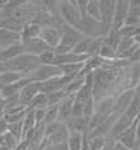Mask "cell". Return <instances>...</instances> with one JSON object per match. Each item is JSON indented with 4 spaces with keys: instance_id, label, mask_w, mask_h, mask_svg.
Masks as SVG:
<instances>
[{
    "instance_id": "1",
    "label": "cell",
    "mask_w": 140,
    "mask_h": 150,
    "mask_svg": "<svg viewBox=\"0 0 140 150\" xmlns=\"http://www.w3.org/2000/svg\"><path fill=\"white\" fill-rule=\"evenodd\" d=\"M58 14L59 18L65 25H69L72 28H76L83 20V16L79 11V8L76 6L74 0H60L58 1Z\"/></svg>"
},
{
    "instance_id": "2",
    "label": "cell",
    "mask_w": 140,
    "mask_h": 150,
    "mask_svg": "<svg viewBox=\"0 0 140 150\" xmlns=\"http://www.w3.org/2000/svg\"><path fill=\"white\" fill-rule=\"evenodd\" d=\"M60 31H62V37H60V42L58 48L55 49V53L73 52V49L77 46V44L84 38V35L79 33L76 28H72V27L65 25V24L60 27Z\"/></svg>"
},
{
    "instance_id": "3",
    "label": "cell",
    "mask_w": 140,
    "mask_h": 150,
    "mask_svg": "<svg viewBox=\"0 0 140 150\" xmlns=\"http://www.w3.org/2000/svg\"><path fill=\"white\" fill-rule=\"evenodd\" d=\"M63 76L62 73V69L59 66H55V65H41L35 72L28 76L31 79L32 81L35 83H42V81H48L51 79H56V77H60Z\"/></svg>"
},
{
    "instance_id": "4",
    "label": "cell",
    "mask_w": 140,
    "mask_h": 150,
    "mask_svg": "<svg viewBox=\"0 0 140 150\" xmlns=\"http://www.w3.org/2000/svg\"><path fill=\"white\" fill-rule=\"evenodd\" d=\"M21 49H23V53H24V55L37 56V58H39L42 53H45L46 51H49V48L46 46V44L41 38L23 41V42H21Z\"/></svg>"
},
{
    "instance_id": "5",
    "label": "cell",
    "mask_w": 140,
    "mask_h": 150,
    "mask_svg": "<svg viewBox=\"0 0 140 150\" xmlns=\"http://www.w3.org/2000/svg\"><path fill=\"white\" fill-rule=\"evenodd\" d=\"M60 37H62V31L60 27H42L39 34V38L46 44L49 49L55 51L60 42Z\"/></svg>"
},
{
    "instance_id": "6",
    "label": "cell",
    "mask_w": 140,
    "mask_h": 150,
    "mask_svg": "<svg viewBox=\"0 0 140 150\" xmlns=\"http://www.w3.org/2000/svg\"><path fill=\"white\" fill-rule=\"evenodd\" d=\"M129 14V0H116L115 4V13H113V20L111 28L113 30H120Z\"/></svg>"
},
{
    "instance_id": "7",
    "label": "cell",
    "mask_w": 140,
    "mask_h": 150,
    "mask_svg": "<svg viewBox=\"0 0 140 150\" xmlns=\"http://www.w3.org/2000/svg\"><path fill=\"white\" fill-rule=\"evenodd\" d=\"M134 97V90L133 88H127V90H123L120 91L116 97H115V105H113V112L115 115H122L125 114L127 110V107L130 105L132 100Z\"/></svg>"
},
{
    "instance_id": "8",
    "label": "cell",
    "mask_w": 140,
    "mask_h": 150,
    "mask_svg": "<svg viewBox=\"0 0 140 150\" xmlns=\"http://www.w3.org/2000/svg\"><path fill=\"white\" fill-rule=\"evenodd\" d=\"M115 140L119 144L125 146L126 149L134 150L136 142H137V121H134L133 124H132V126H130L129 129H126L122 135H119Z\"/></svg>"
},
{
    "instance_id": "9",
    "label": "cell",
    "mask_w": 140,
    "mask_h": 150,
    "mask_svg": "<svg viewBox=\"0 0 140 150\" xmlns=\"http://www.w3.org/2000/svg\"><path fill=\"white\" fill-rule=\"evenodd\" d=\"M21 44V35L17 31L0 27V49H6L10 46H15Z\"/></svg>"
},
{
    "instance_id": "10",
    "label": "cell",
    "mask_w": 140,
    "mask_h": 150,
    "mask_svg": "<svg viewBox=\"0 0 140 150\" xmlns=\"http://www.w3.org/2000/svg\"><path fill=\"white\" fill-rule=\"evenodd\" d=\"M39 93V86L38 83H35V81H31V83H28L25 87H23L21 88V91L18 93V100H20V104L23 107H25L28 108L30 104L32 103V100L37 97V94Z\"/></svg>"
},
{
    "instance_id": "11",
    "label": "cell",
    "mask_w": 140,
    "mask_h": 150,
    "mask_svg": "<svg viewBox=\"0 0 140 150\" xmlns=\"http://www.w3.org/2000/svg\"><path fill=\"white\" fill-rule=\"evenodd\" d=\"M137 121V119H136ZM134 121H132L130 118L127 117V115H125V114H122V115H119V117L115 119V122H113L112 128H111V132H109V135H108V137H111V139H116V137L119 136V135H122L123 132L126 131V129H129L130 126H132V124H133Z\"/></svg>"
},
{
    "instance_id": "12",
    "label": "cell",
    "mask_w": 140,
    "mask_h": 150,
    "mask_svg": "<svg viewBox=\"0 0 140 150\" xmlns=\"http://www.w3.org/2000/svg\"><path fill=\"white\" fill-rule=\"evenodd\" d=\"M116 0H100L101 8V23L105 25H112L113 13H115Z\"/></svg>"
},
{
    "instance_id": "13",
    "label": "cell",
    "mask_w": 140,
    "mask_h": 150,
    "mask_svg": "<svg viewBox=\"0 0 140 150\" xmlns=\"http://www.w3.org/2000/svg\"><path fill=\"white\" fill-rule=\"evenodd\" d=\"M73 101L74 98L72 96L66 97L60 104H58V122L66 124L72 118V110H73Z\"/></svg>"
},
{
    "instance_id": "14",
    "label": "cell",
    "mask_w": 140,
    "mask_h": 150,
    "mask_svg": "<svg viewBox=\"0 0 140 150\" xmlns=\"http://www.w3.org/2000/svg\"><path fill=\"white\" fill-rule=\"evenodd\" d=\"M115 97L116 96H108L95 101V112L101 114V115H105L109 117L113 112V105H115Z\"/></svg>"
},
{
    "instance_id": "15",
    "label": "cell",
    "mask_w": 140,
    "mask_h": 150,
    "mask_svg": "<svg viewBox=\"0 0 140 150\" xmlns=\"http://www.w3.org/2000/svg\"><path fill=\"white\" fill-rule=\"evenodd\" d=\"M41 30H42V27L38 25V24L34 23V21H28V23H25V24L23 25V28H21V31H20L21 42H23V41H27V39L39 38Z\"/></svg>"
},
{
    "instance_id": "16",
    "label": "cell",
    "mask_w": 140,
    "mask_h": 150,
    "mask_svg": "<svg viewBox=\"0 0 140 150\" xmlns=\"http://www.w3.org/2000/svg\"><path fill=\"white\" fill-rule=\"evenodd\" d=\"M65 125L67 126L69 132H77L84 135L88 131V121L86 118H70Z\"/></svg>"
},
{
    "instance_id": "17",
    "label": "cell",
    "mask_w": 140,
    "mask_h": 150,
    "mask_svg": "<svg viewBox=\"0 0 140 150\" xmlns=\"http://www.w3.org/2000/svg\"><path fill=\"white\" fill-rule=\"evenodd\" d=\"M23 53V49H21V44L15 46H10V48H6V49H0V63H4V62H8V60H13L17 56H20Z\"/></svg>"
},
{
    "instance_id": "18",
    "label": "cell",
    "mask_w": 140,
    "mask_h": 150,
    "mask_svg": "<svg viewBox=\"0 0 140 150\" xmlns=\"http://www.w3.org/2000/svg\"><path fill=\"white\" fill-rule=\"evenodd\" d=\"M23 76L20 73H14V72H4V73H0V90L4 88V87H8V86L14 84L17 81H20Z\"/></svg>"
},
{
    "instance_id": "19",
    "label": "cell",
    "mask_w": 140,
    "mask_h": 150,
    "mask_svg": "<svg viewBox=\"0 0 140 150\" xmlns=\"http://www.w3.org/2000/svg\"><path fill=\"white\" fill-rule=\"evenodd\" d=\"M86 16L90 18L100 21L101 23V8H100V0H88L86 8Z\"/></svg>"
},
{
    "instance_id": "20",
    "label": "cell",
    "mask_w": 140,
    "mask_h": 150,
    "mask_svg": "<svg viewBox=\"0 0 140 150\" xmlns=\"http://www.w3.org/2000/svg\"><path fill=\"white\" fill-rule=\"evenodd\" d=\"M125 115H127L132 121L139 119V117H140V96H136V94H134L133 100H132L130 105L127 107Z\"/></svg>"
},
{
    "instance_id": "21",
    "label": "cell",
    "mask_w": 140,
    "mask_h": 150,
    "mask_svg": "<svg viewBox=\"0 0 140 150\" xmlns=\"http://www.w3.org/2000/svg\"><path fill=\"white\" fill-rule=\"evenodd\" d=\"M81 144H83V135L77 132H69L67 137L69 150H81Z\"/></svg>"
},
{
    "instance_id": "22",
    "label": "cell",
    "mask_w": 140,
    "mask_h": 150,
    "mask_svg": "<svg viewBox=\"0 0 140 150\" xmlns=\"http://www.w3.org/2000/svg\"><path fill=\"white\" fill-rule=\"evenodd\" d=\"M49 103H48V96L44 93H38L37 97L32 100V103L30 104V110H42V108H48Z\"/></svg>"
},
{
    "instance_id": "23",
    "label": "cell",
    "mask_w": 140,
    "mask_h": 150,
    "mask_svg": "<svg viewBox=\"0 0 140 150\" xmlns=\"http://www.w3.org/2000/svg\"><path fill=\"white\" fill-rule=\"evenodd\" d=\"M20 143H21L20 140L17 137H14L13 135H10L8 132L3 133V136H1V146L7 150H15Z\"/></svg>"
},
{
    "instance_id": "24",
    "label": "cell",
    "mask_w": 140,
    "mask_h": 150,
    "mask_svg": "<svg viewBox=\"0 0 140 150\" xmlns=\"http://www.w3.org/2000/svg\"><path fill=\"white\" fill-rule=\"evenodd\" d=\"M107 139L108 137L104 136H88V147L90 150H104L107 146Z\"/></svg>"
},
{
    "instance_id": "25",
    "label": "cell",
    "mask_w": 140,
    "mask_h": 150,
    "mask_svg": "<svg viewBox=\"0 0 140 150\" xmlns=\"http://www.w3.org/2000/svg\"><path fill=\"white\" fill-rule=\"evenodd\" d=\"M66 97H69L67 93L62 88V90H58V91H53V93H51V94H48V103H49V105H58Z\"/></svg>"
},
{
    "instance_id": "26",
    "label": "cell",
    "mask_w": 140,
    "mask_h": 150,
    "mask_svg": "<svg viewBox=\"0 0 140 150\" xmlns=\"http://www.w3.org/2000/svg\"><path fill=\"white\" fill-rule=\"evenodd\" d=\"M58 122V105H49L46 108V114H45V119H44V125H51Z\"/></svg>"
},
{
    "instance_id": "27",
    "label": "cell",
    "mask_w": 140,
    "mask_h": 150,
    "mask_svg": "<svg viewBox=\"0 0 140 150\" xmlns=\"http://www.w3.org/2000/svg\"><path fill=\"white\" fill-rule=\"evenodd\" d=\"M7 132L10 135H13L14 137H17L20 142H23V121L7 125Z\"/></svg>"
},
{
    "instance_id": "28",
    "label": "cell",
    "mask_w": 140,
    "mask_h": 150,
    "mask_svg": "<svg viewBox=\"0 0 140 150\" xmlns=\"http://www.w3.org/2000/svg\"><path fill=\"white\" fill-rule=\"evenodd\" d=\"M95 114V101H94V97H91L90 100H87L84 103V111H83V118H86L87 121L93 117Z\"/></svg>"
},
{
    "instance_id": "29",
    "label": "cell",
    "mask_w": 140,
    "mask_h": 150,
    "mask_svg": "<svg viewBox=\"0 0 140 150\" xmlns=\"http://www.w3.org/2000/svg\"><path fill=\"white\" fill-rule=\"evenodd\" d=\"M127 17L140 20V0H129V14Z\"/></svg>"
},
{
    "instance_id": "30",
    "label": "cell",
    "mask_w": 140,
    "mask_h": 150,
    "mask_svg": "<svg viewBox=\"0 0 140 150\" xmlns=\"http://www.w3.org/2000/svg\"><path fill=\"white\" fill-rule=\"evenodd\" d=\"M55 56H56V53H55V51H52V49H49V51H46L45 53H42L39 58V62L41 65H53V60H55Z\"/></svg>"
},
{
    "instance_id": "31",
    "label": "cell",
    "mask_w": 140,
    "mask_h": 150,
    "mask_svg": "<svg viewBox=\"0 0 140 150\" xmlns=\"http://www.w3.org/2000/svg\"><path fill=\"white\" fill-rule=\"evenodd\" d=\"M84 111V104L79 101H73V110H72V118H83Z\"/></svg>"
},
{
    "instance_id": "32",
    "label": "cell",
    "mask_w": 140,
    "mask_h": 150,
    "mask_svg": "<svg viewBox=\"0 0 140 150\" xmlns=\"http://www.w3.org/2000/svg\"><path fill=\"white\" fill-rule=\"evenodd\" d=\"M74 3H76L77 8H79V11L81 13V16L84 17V16H86V8H87V3H88V0H76Z\"/></svg>"
},
{
    "instance_id": "33",
    "label": "cell",
    "mask_w": 140,
    "mask_h": 150,
    "mask_svg": "<svg viewBox=\"0 0 140 150\" xmlns=\"http://www.w3.org/2000/svg\"><path fill=\"white\" fill-rule=\"evenodd\" d=\"M4 111H6V103H4V98H0V119L4 115Z\"/></svg>"
},
{
    "instance_id": "34",
    "label": "cell",
    "mask_w": 140,
    "mask_h": 150,
    "mask_svg": "<svg viewBox=\"0 0 140 150\" xmlns=\"http://www.w3.org/2000/svg\"><path fill=\"white\" fill-rule=\"evenodd\" d=\"M53 150H69V146H67V142H63V143H59L56 146H52Z\"/></svg>"
},
{
    "instance_id": "35",
    "label": "cell",
    "mask_w": 140,
    "mask_h": 150,
    "mask_svg": "<svg viewBox=\"0 0 140 150\" xmlns=\"http://www.w3.org/2000/svg\"><path fill=\"white\" fill-rule=\"evenodd\" d=\"M134 94L140 96V79H139V81H137V84H136V87H134Z\"/></svg>"
},
{
    "instance_id": "36",
    "label": "cell",
    "mask_w": 140,
    "mask_h": 150,
    "mask_svg": "<svg viewBox=\"0 0 140 150\" xmlns=\"http://www.w3.org/2000/svg\"><path fill=\"white\" fill-rule=\"evenodd\" d=\"M133 41H134V44H136V45H139V46H140V35H137V37H134Z\"/></svg>"
},
{
    "instance_id": "37",
    "label": "cell",
    "mask_w": 140,
    "mask_h": 150,
    "mask_svg": "<svg viewBox=\"0 0 140 150\" xmlns=\"http://www.w3.org/2000/svg\"><path fill=\"white\" fill-rule=\"evenodd\" d=\"M104 150H108V139H107V146H105V149Z\"/></svg>"
},
{
    "instance_id": "38",
    "label": "cell",
    "mask_w": 140,
    "mask_h": 150,
    "mask_svg": "<svg viewBox=\"0 0 140 150\" xmlns=\"http://www.w3.org/2000/svg\"><path fill=\"white\" fill-rule=\"evenodd\" d=\"M0 150H7V149H4V147H3V146H0Z\"/></svg>"
},
{
    "instance_id": "39",
    "label": "cell",
    "mask_w": 140,
    "mask_h": 150,
    "mask_svg": "<svg viewBox=\"0 0 140 150\" xmlns=\"http://www.w3.org/2000/svg\"><path fill=\"white\" fill-rule=\"evenodd\" d=\"M0 98H1V91H0Z\"/></svg>"
},
{
    "instance_id": "40",
    "label": "cell",
    "mask_w": 140,
    "mask_h": 150,
    "mask_svg": "<svg viewBox=\"0 0 140 150\" xmlns=\"http://www.w3.org/2000/svg\"><path fill=\"white\" fill-rule=\"evenodd\" d=\"M139 150H140V149H139Z\"/></svg>"
}]
</instances>
